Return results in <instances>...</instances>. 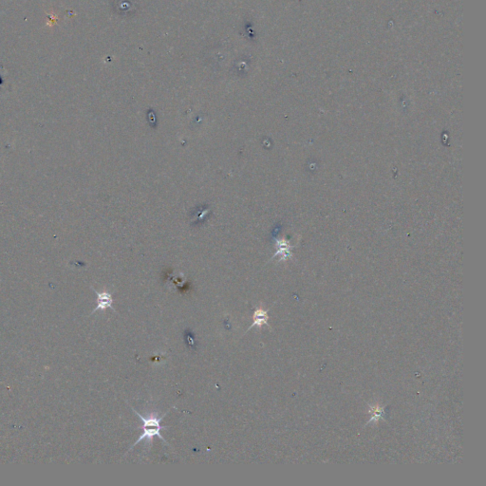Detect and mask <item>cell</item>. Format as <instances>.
Listing matches in <instances>:
<instances>
[{
  "label": "cell",
  "instance_id": "6da1fadb",
  "mask_svg": "<svg viewBox=\"0 0 486 486\" xmlns=\"http://www.w3.org/2000/svg\"><path fill=\"white\" fill-rule=\"evenodd\" d=\"M131 409L133 410V412H135L137 415L139 416L140 420L143 422V426H142V428H143V433H142V435L139 437V439H138V440H137L136 441L133 443V445L131 446V448H129V450H131V449H132L135 445H137L140 441H142V440H147V441H149V443H150V445H151L152 440H153V438H154L155 436H158V437H159L161 440H163L165 443H167V445H169V444L167 443V441L166 440V439H165V438L162 436V434H161V430H162V429L167 428V426H163V425H161V421L163 420V418H165V417H166V415H167V413H168V411H167L166 414H164L162 417H158V414H157V413H151V414H150V415H148L147 417H145V416H143L142 414H140L137 410H134L133 408H131Z\"/></svg>",
  "mask_w": 486,
  "mask_h": 486
},
{
  "label": "cell",
  "instance_id": "7a4b0ae2",
  "mask_svg": "<svg viewBox=\"0 0 486 486\" xmlns=\"http://www.w3.org/2000/svg\"><path fill=\"white\" fill-rule=\"evenodd\" d=\"M93 291L95 292V293L97 294V307L93 310L92 314H94L95 312L99 311V310H106V309H111L113 312L117 313L115 311V309L112 307V303H113V298L111 296V294L107 292H99L97 291H95V289H93Z\"/></svg>",
  "mask_w": 486,
  "mask_h": 486
},
{
  "label": "cell",
  "instance_id": "3957f363",
  "mask_svg": "<svg viewBox=\"0 0 486 486\" xmlns=\"http://www.w3.org/2000/svg\"><path fill=\"white\" fill-rule=\"evenodd\" d=\"M266 325L268 328H270V324H269V315H268V311L267 310H264L263 308L261 307H258L255 312H254V315H253V324L249 327V329L247 330L250 331L252 328L254 327H258V328H261L262 326Z\"/></svg>",
  "mask_w": 486,
  "mask_h": 486
},
{
  "label": "cell",
  "instance_id": "277c9868",
  "mask_svg": "<svg viewBox=\"0 0 486 486\" xmlns=\"http://www.w3.org/2000/svg\"><path fill=\"white\" fill-rule=\"evenodd\" d=\"M386 410L385 407H383L381 405L369 406L368 413L370 414V419H369L367 425L377 424L381 420H384L386 417V410Z\"/></svg>",
  "mask_w": 486,
  "mask_h": 486
}]
</instances>
